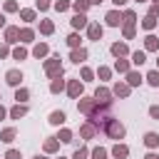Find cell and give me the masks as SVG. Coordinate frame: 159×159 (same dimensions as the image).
<instances>
[{
	"mask_svg": "<svg viewBox=\"0 0 159 159\" xmlns=\"http://www.w3.org/2000/svg\"><path fill=\"white\" fill-rule=\"evenodd\" d=\"M109 52H112V55L119 60V57H127V55H129V47H127L124 42H114V45L109 47Z\"/></svg>",
	"mask_w": 159,
	"mask_h": 159,
	"instance_id": "30bf717a",
	"label": "cell"
},
{
	"mask_svg": "<svg viewBox=\"0 0 159 159\" xmlns=\"http://www.w3.org/2000/svg\"><path fill=\"white\" fill-rule=\"evenodd\" d=\"M147 15H152V17H159V5H152V7H149V12H147Z\"/></svg>",
	"mask_w": 159,
	"mask_h": 159,
	"instance_id": "c3c4849f",
	"label": "cell"
},
{
	"mask_svg": "<svg viewBox=\"0 0 159 159\" xmlns=\"http://www.w3.org/2000/svg\"><path fill=\"white\" fill-rule=\"evenodd\" d=\"M20 17H22L25 22H35V17H37V12H35L32 7H22V10H20Z\"/></svg>",
	"mask_w": 159,
	"mask_h": 159,
	"instance_id": "d4e9b609",
	"label": "cell"
},
{
	"mask_svg": "<svg viewBox=\"0 0 159 159\" xmlns=\"http://www.w3.org/2000/svg\"><path fill=\"white\" fill-rule=\"evenodd\" d=\"M157 50H159V37L149 32V35L144 37V52H157Z\"/></svg>",
	"mask_w": 159,
	"mask_h": 159,
	"instance_id": "9c48e42d",
	"label": "cell"
},
{
	"mask_svg": "<svg viewBox=\"0 0 159 159\" xmlns=\"http://www.w3.org/2000/svg\"><path fill=\"white\" fill-rule=\"evenodd\" d=\"M147 82H149L152 87H159V70H152V72L147 75Z\"/></svg>",
	"mask_w": 159,
	"mask_h": 159,
	"instance_id": "d590c367",
	"label": "cell"
},
{
	"mask_svg": "<svg viewBox=\"0 0 159 159\" xmlns=\"http://www.w3.org/2000/svg\"><path fill=\"white\" fill-rule=\"evenodd\" d=\"M32 159H47V157H40V154H37V157H32Z\"/></svg>",
	"mask_w": 159,
	"mask_h": 159,
	"instance_id": "11a10c76",
	"label": "cell"
},
{
	"mask_svg": "<svg viewBox=\"0 0 159 159\" xmlns=\"http://www.w3.org/2000/svg\"><path fill=\"white\" fill-rule=\"evenodd\" d=\"M87 2H89V5H99L102 0H87Z\"/></svg>",
	"mask_w": 159,
	"mask_h": 159,
	"instance_id": "db71d44e",
	"label": "cell"
},
{
	"mask_svg": "<svg viewBox=\"0 0 159 159\" xmlns=\"http://www.w3.org/2000/svg\"><path fill=\"white\" fill-rule=\"evenodd\" d=\"M102 129H104V134H107L109 139H117V142L124 139V124H122L119 119H107Z\"/></svg>",
	"mask_w": 159,
	"mask_h": 159,
	"instance_id": "6da1fadb",
	"label": "cell"
},
{
	"mask_svg": "<svg viewBox=\"0 0 159 159\" xmlns=\"http://www.w3.org/2000/svg\"><path fill=\"white\" fill-rule=\"evenodd\" d=\"M104 20H107L109 27H119V25H122V12H119V10H109V12L104 15Z\"/></svg>",
	"mask_w": 159,
	"mask_h": 159,
	"instance_id": "52a82bcc",
	"label": "cell"
},
{
	"mask_svg": "<svg viewBox=\"0 0 159 159\" xmlns=\"http://www.w3.org/2000/svg\"><path fill=\"white\" fill-rule=\"evenodd\" d=\"M5 117H7V109H5L2 104H0V119H5Z\"/></svg>",
	"mask_w": 159,
	"mask_h": 159,
	"instance_id": "681fc988",
	"label": "cell"
},
{
	"mask_svg": "<svg viewBox=\"0 0 159 159\" xmlns=\"http://www.w3.org/2000/svg\"><path fill=\"white\" fill-rule=\"evenodd\" d=\"M149 117H152V119H159V107H157V104L149 107Z\"/></svg>",
	"mask_w": 159,
	"mask_h": 159,
	"instance_id": "bcb514c9",
	"label": "cell"
},
{
	"mask_svg": "<svg viewBox=\"0 0 159 159\" xmlns=\"http://www.w3.org/2000/svg\"><path fill=\"white\" fill-rule=\"evenodd\" d=\"M40 32L42 35H52L55 32V22L52 20H40Z\"/></svg>",
	"mask_w": 159,
	"mask_h": 159,
	"instance_id": "484cf974",
	"label": "cell"
},
{
	"mask_svg": "<svg viewBox=\"0 0 159 159\" xmlns=\"http://www.w3.org/2000/svg\"><path fill=\"white\" fill-rule=\"evenodd\" d=\"M152 2H154V5H159V0H152Z\"/></svg>",
	"mask_w": 159,
	"mask_h": 159,
	"instance_id": "9f6ffc18",
	"label": "cell"
},
{
	"mask_svg": "<svg viewBox=\"0 0 159 159\" xmlns=\"http://www.w3.org/2000/svg\"><path fill=\"white\" fill-rule=\"evenodd\" d=\"M89 157V149L87 147H80V149H75V154H72V159H87Z\"/></svg>",
	"mask_w": 159,
	"mask_h": 159,
	"instance_id": "f35d334b",
	"label": "cell"
},
{
	"mask_svg": "<svg viewBox=\"0 0 159 159\" xmlns=\"http://www.w3.org/2000/svg\"><path fill=\"white\" fill-rule=\"evenodd\" d=\"M15 137H17V132H15L12 127H7V129H2V132H0V142H5V144H12V142H15Z\"/></svg>",
	"mask_w": 159,
	"mask_h": 159,
	"instance_id": "d6986e66",
	"label": "cell"
},
{
	"mask_svg": "<svg viewBox=\"0 0 159 159\" xmlns=\"http://www.w3.org/2000/svg\"><path fill=\"white\" fill-rule=\"evenodd\" d=\"M122 32H124V40H132L134 37V27H124Z\"/></svg>",
	"mask_w": 159,
	"mask_h": 159,
	"instance_id": "7dc6e473",
	"label": "cell"
},
{
	"mask_svg": "<svg viewBox=\"0 0 159 159\" xmlns=\"http://www.w3.org/2000/svg\"><path fill=\"white\" fill-rule=\"evenodd\" d=\"M70 60H72L75 65L84 62V60H87V50H84V47H77V50H72V52H70Z\"/></svg>",
	"mask_w": 159,
	"mask_h": 159,
	"instance_id": "2e32d148",
	"label": "cell"
},
{
	"mask_svg": "<svg viewBox=\"0 0 159 159\" xmlns=\"http://www.w3.org/2000/svg\"><path fill=\"white\" fill-rule=\"evenodd\" d=\"M97 77H99V80H109V77H112V70L99 65V70H97Z\"/></svg>",
	"mask_w": 159,
	"mask_h": 159,
	"instance_id": "60d3db41",
	"label": "cell"
},
{
	"mask_svg": "<svg viewBox=\"0 0 159 159\" xmlns=\"http://www.w3.org/2000/svg\"><path fill=\"white\" fill-rule=\"evenodd\" d=\"M94 102L109 107V104H112V89H107V87H97V89H94Z\"/></svg>",
	"mask_w": 159,
	"mask_h": 159,
	"instance_id": "3957f363",
	"label": "cell"
},
{
	"mask_svg": "<svg viewBox=\"0 0 159 159\" xmlns=\"http://www.w3.org/2000/svg\"><path fill=\"white\" fill-rule=\"evenodd\" d=\"M80 42H82V37H80L77 32H70V35H67V45H70L72 50H77V47H80Z\"/></svg>",
	"mask_w": 159,
	"mask_h": 159,
	"instance_id": "4dcf8cb0",
	"label": "cell"
},
{
	"mask_svg": "<svg viewBox=\"0 0 159 159\" xmlns=\"http://www.w3.org/2000/svg\"><path fill=\"white\" fill-rule=\"evenodd\" d=\"M5 159H22V154H20L17 149H7V154H5Z\"/></svg>",
	"mask_w": 159,
	"mask_h": 159,
	"instance_id": "7bdbcfd3",
	"label": "cell"
},
{
	"mask_svg": "<svg viewBox=\"0 0 159 159\" xmlns=\"http://www.w3.org/2000/svg\"><path fill=\"white\" fill-rule=\"evenodd\" d=\"M144 159H159V154H154V152H149V154H147Z\"/></svg>",
	"mask_w": 159,
	"mask_h": 159,
	"instance_id": "f907efd6",
	"label": "cell"
},
{
	"mask_svg": "<svg viewBox=\"0 0 159 159\" xmlns=\"http://www.w3.org/2000/svg\"><path fill=\"white\" fill-rule=\"evenodd\" d=\"M0 27H5V15L0 12Z\"/></svg>",
	"mask_w": 159,
	"mask_h": 159,
	"instance_id": "f5cc1de1",
	"label": "cell"
},
{
	"mask_svg": "<svg viewBox=\"0 0 159 159\" xmlns=\"http://www.w3.org/2000/svg\"><path fill=\"white\" fill-rule=\"evenodd\" d=\"M144 144H147L149 149L159 147V134H157V132H147V134H144Z\"/></svg>",
	"mask_w": 159,
	"mask_h": 159,
	"instance_id": "7402d4cb",
	"label": "cell"
},
{
	"mask_svg": "<svg viewBox=\"0 0 159 159\" xmlns=\"http://www.w3.org/2000/svg\"><path fill=\"white\" fill-rule=\"evenodd\" d=\"M144 62H147V52H144V50L132 52V65H137V67H139V65H144Z\"/></svg>",
	"mask_w": 159,
	"mask_h": 159,
	"instance_id": "4316f807",
	"label": "cell"
},
{
	"mask_svg": "<svg viewBox=\"0 0 159 159\" xmlns=\"http://www.w3.org/2000/svg\"><path fill=\"white\" fill-rule=\"evenodd\" d=\"M137 2H144V0H137Z\"/></svg>",
	"mask_w": 159,
	"mask_h": 159,
	"instance_id": "91938a15",
	"label": "cell"
},
{
	"mask_svg": "<svg viewBox=\"0 0 159 159\" xmlns=\"http://www.w3.org/2000/svg\"><path fill=\"white\" fill-rule=\"evenodd\" d=\"M65 89H67V94H70L72 99H80V97H82V92H84V84H82L80 80H70Z\"/></svg>",
	"mask_w": 159,
	"mask_h": 159,
	"instance_id": "277c9868",
	"label": "cell"
},
{
	"mask_svg": "<svg viewBox=\"0 0 159 159\" xmlns=\"http://www.w3.org/2000/svg\"><path fill=\"white\" fill-rule=\"evenodd\" d=\"M65 87H67V84H65V80H62V77H57V80H52V84H50V92H52V94H57V92H62Z\"/></svg>",
	"mask_w": 159,
	"mask_h": 159,
	"instance_id": "83f0119b",
	"label": "cell"
},
{
	"mask_svg": "<svg viewBox=\"0 0 159 159\" xmlns=\"http://www.w3.org/2000/svg\"><path fill=\"white\" fill-rule=\"evenodd\" d=\"M80 134H82V137H84V139H92V137H94V134H97V127H94V124H92V122H84V124H82V127H80Z\"/></svg>",
	"mask_w": 159,
	"mask_h": 159,
	"instance_id": "e0dca14e",
	"label": "cell"
},
{
	"mask_svg": "<svg viewBox=\"0 0 159 159\" xmlns=\"http://www.w3.org/2000/svg\"><path fill=\"white\" fill-rule=\"evenodd\" d=\"M80 75H82V80H84V82H89V80L94 77V72H92L89 67H82V72H80Z\"/></svg>",
	"mask_w": 159,
	"mask_h": 159,
	"instance_id": "b9f144b4",
	"label": "cell"
},
{
	"mask_svg": "<svg viewBox=\"0 0 159 159\" xmlns=\"http://www.w3.org/2000/svg\"><path fill=\"white\" fill-rule=\"evenodd\" d=\"M70 7H72L70 0H57V2H55V10H57V12H65V10H70Z\"/></svg>",
	"mask_w": 159,
	"mask_h": 159,
	"instance_id": "74e56055",
	"label": "cell"
},
{
	"mask_svg": "<svg viewBox=\"0 0 159 159\" xmlns=\"http://www.w3.org/2000/svg\"><path fill=\"white\" fill-rule=\"evenodd\" d=\"M102 35H104V27H102L99 22H89V25H87V37H89V40L99 42V40H102Z\"/></svg>",
	"mask_w": 159,
	"mask_h": 159,
	"instance_id": "5b68a950",
	"label": "cell"
},
{
	"mask_svg": "<svg viewBox=\"0 0 159 159\" xmlns=\"http://www.w3.org/2000/svg\"><path fill=\"white\" fill-rule=\"evenodd\" d=\"M127 84H129V87H139V84H142V75L134 72V70H129V72H127Z\"/></svg>",
	"mask_w": 159,
	"mask_h": 159,
	"instance_id": "ffe728a7",
	"label": "cell"
},
{
	"mask_svg": "<svg viewBox=\"0 0 159 159\" xmlns=\"http://www.w3.org/2000/svg\"><path fill=\"white\" fill-rule=\"evenodd\" d=\"M134 22H137L134 10H124V12H122V25H124V27H134Z\"/></svg>",
	"mask_w": 159,
	"mask_h": 159,
	"instance_id": "ac0fdd59",
	"label": "cell"
},
{
	"mask_svg": "<svg viewBox=\"0 0 159 159\" xmlns=\"http://www.w3.org/2000/svg\"><path fill=\"white\" fill-rule=\"evenodd\" d=\"M2 10H5V12H17L20 7H17V2H15V0H5V5H2Z\"/></svg>",
	"mask_w": 159,
	"mask_h": 159,
	"instance_id": "ab89813d",
	"label": "cell"
},
{
	"mask_svg": "<svg viewBox=\"0 0 159 159\" xmlns=\"http://www.w3.org/2000/svg\"><path fill=\"white\" fill-rule=\"evenodd\" d=\"M7 114H10V119H20V117H25V114H27V107H25V104H15Z\"/></svg>",
	"mask_w": 159,
	"mask_h": 159,
	"instance_id": "44dd1931",
	"label": "cell"
},
{
	"mask_svg": "<svg viewBox=\"0 0 159 159\" xmlns=\"http://www.w3.org/2000/svg\"><path fill=\"white\" fill-rule=\"evenodd\" d=\"M129 92H132V87L127 82H114V87H112V94H117V97H129Z\"/></svg>",
	"mask_w": 159,
	"mask_h": 159,
	"instance_id": "8fae6325",
	"label": "cell"
},
{
	"mask_svg": "<svg viewBox=\"0 0 159 159\" xmlns=\"http://www.w3.org/2000/svg\"><path fill=\"white\" fill-rule=\"evenodd\" d=\"M65 119H67V114H65L62 109H55V112H50V117H47V122H50V124H55V127L65 124Z\"/></svg>",
	"mask_w": 159,
	"mask_h": 159,
	"instance_id": "7c38bea8",
	"label": "cell"
},
{
	"mask_svg": "<svg viewBox=\"0 0 159 159\" xmlns=\"http://www.w3.org/2000/svg\"><path fill=\"white\" fill-rule=\"evenodd\" d=\"M157 67H159V60H157Z\"/></svg>",
	"mask_w": 159,
	"mask_h": 159,
	"instance_id": "680465c9",
	"label": "cell"
},
{
	"mask_svg": "<svg viewBox=\"0 0 159 159\" xmlns=\"http://www.w3.org/2000/svg\"><path fill=\"white\" fill-rule=\"evenodd\" d=\"M57 159H67V157H57Z\"/></svg>",
	"mask_w": 159,
	"mask_h": 159,
	"instance_id": "6f0895ef",
	"label": "cell"
},
{
	"mask_svg": "<svg viewBox=\"0 0 159 159\" xmlns=\"http://www.w3.org/2000/svg\"><path fill=\"white\" fill-rule=\"evenodd\" d=\"M55 139H57V142H62V144H67V142H72V132H70V129H60Z\"/></svg>",
	"mask_w": 159,
	"mask_h": 159,
	"instance_id": "d6a6232c",
	"label": "cell"
},
{
	"mask_svg": "<svg viewBox=\"0 0 159 159\" xmlns=\"http://www.w3.org/2000/svg\"><path fill=\"white\" fill-rule=\"evenodd\" d=\"M112 2H114L117 7H119V5H127V0H112Z\"/></svg>",
	"mask_w": 159,
	"mask_h": 159,
	"instance_id": "816d5d0a",
	"label": "cell"
},
{
	"mask_svg": "<svg viewBox=\"0 0 159 159\" xmlns=\"http://www.w3.org/2000/svg\"><path fill=\"white\" fill-rule=\"evenodd\" d=\"M72 7H75V12H82V15H84V12L89 10V2H87V0H75Z\"/></svg>",
	"mask_w": 159,
	"mask_h": 159,
	"instance_id": "836d02e7",
	"label": "cell"
},
{
	"mask_svg": "<svg viewBox=\"0 0 159 159\" xmlns=\"http://www.w3.org/2000/svg\"><path fill=\"white\" fill-rule=\"evenodd\" d=\"M10 55H12V60H25L27 57V50L25 47H15V50H10Z\"/></svg>",
	"mask_w": 159,
	"mask_h": 159,
	"instance_id": "e575fe53",
	"label": "cell"
},
{
	"mask_svg": "<svg viewBox=\"0 0 159 159\" xmlns=\"http://www.w3.org/2000/svg\"><path fill=\"white\" fill-rule=\"evenodd\" d=\"M22 80H25V77H22L20 70H7V72H5V82H7L10 87H20Z\"/></svg>",
	"mask_w": 159,
	"mask_h": 159,
	"instance_id": "8992f818",
	"label": "cell"
},
{
	"mask_svg": "<svg viewBox=\"0 0 159 159\" xmlns=\"http://www.w3.org/2000/svg\"><path fill=\"white\" fill-rule=\"evenodd\" d=\"M70 25H72L75 30H82V27H87V25H89V20H87V15L75 12V15H72V20H70Z\"/></svg>",
	"mask_w": 159,
	"mask_h": 159,
	"instance_id": "ba28073f",
	"label": "cell"
},
{
	"mask_svg": "<svg viewBox=\"0 0 159 159\" xmlns=\"http://www.w3.org/2000/svg\"><path fill=\"white\" fill-rule=\"evenodd\" d=\"M17 40H20V27H12V25L5 27V42L12 45V42H17Z\"/></svg>",
	"mask_w": 159,
	"mask_h": 159,
	"instance_id": "4fadbf2b",
	"label": "cell"
},
{
	"mask_svg": "<svg viewBox=\"0 0 159 159\" xmlns=\"http://www.w3.org/2000/svg\"><path fill=\"white\" fill-rule=\"evenodd\" d=\"M32 55H35L37 60H42V57H47V55H50V47H47V42H37V45L32 47Z\"/></svg>",
	"mask_w": 159,
	"mask_h": 159,
	"instance_id": "9a60e30c",
	"label": "cell"
},
{
	"mask_svg": "<svg viewBox=\"0 0 159 159\" xmlns=\"http://www.w3.org/2000/svg\"><path fill=\"white\" fill-rule=\"evenodd\" d=\"M32 40H35V32L30 27H22L20 30V42H32Z\"/></svg>",
	"mask_w": 159,
	"mask_h": 159,
	"instance_id": "f546056e",
	"label": "cell"
},
{
	"mask_svg": "<svg viewBox=\"0 0 159 159\" xmlns=\"http://www.w3.org/2000/svg\"><path fill=\"white\" fill-rule=\"evenodd\" d=\"M114 70H117L119 75H127V72H129V60H124V57L114 60Z\"/></svg>",
	"mask_w": 159,
	"mask_h": 159,
	"instance_id": "cb8c5ba5",
	"label": "cell"
},
{
	"mask_svg": "<svg viewBox=\"0 0 159 159\" xmlns=\"http://www.w3.org/2000/svg\"><path fill=\"white\" fill-rule=\"evenodd\" d=\"M62 62H60V55H52L50 60H45V75L50 77V80H57V77H62Z\"/></svg>",
	"mask_w": 159,
	"mask_h": 159,
	"instance_id": "7a4b0ae2",
	"label": "cell"
},
{
	"mask_svg": "<svg viewBox=\"0 0 159 159\" xmlns=\"http://www.w3.org/2000/svg\"><path fill=\"white\" fill-rule=\"evenodd\" d=\"M142 27H144L147 32H152V30L157 27V17H152V15H147V17L142 20Z\"/></svg>",
	"mask_w": 159,
	"mask_h": 159,
	"instance_id": "f1b7e54d",
	"label": "cell"
},
{
	"mask_svg": "<svg viewBox=\"0 0 159 159\" xmlns=\"http://www.w3.org/2000/svg\"><path fill=\"white\" fill-rule=\"evenodd\" d=\"M89 157H92V159H107V149H104V147H97V149L89 152Z\"/></svg>",
	"mask_w": 159,
	"mask_h": 159,
	"instance_id": "8d00e7d4",
	"label": "cell"
},
{
	"mask_svg": "<svg viewBox=\"0 0 159 159\" xmlns=\"http://www.w3.org/2000/svg\"><path fill=\"white\" fill-rule=\"evenodd\" d=\"M112 157H117V159H127V157H129V147L117 142V144L112 147Z\"/></svg>",
	"mask_w": 159,
	"mask_h": 159,
	"instance_id": "5bb4252c",
	"label": "cell"
},
{
	"mask_svg": "<svg viewBox=\"0 0 159 159\" xmlns=\"http://www.w3.org/2000/svg\"><path fill=\"white\" fill-rule=\"evenodd\" d=\"M42 149H45L47 154H52V152H57V149H60V142H57L55 137H47V139H45V144H42Z\"/></svg>",
	"mask_w": 159,
	"mask_h": 159,
	"instance_id": "603a6c76",
	"label": "cell"
},
{
	"mask_svg": "<svg viewBox=\"0 0 159 159\" xmlns=\"http://www.w3.org/2000/svg\"><path fill=\"white\" fill-rule=\"evenodd\" d=\"M27 97H30V92H27L25 87H17V89H15V99H17V104H25Z\"/></svg>",
	"mask_w": 159,
	"mask_h": 159,
	"instance_id": "1f68e13d",
	"label": "cell"
},
{
	"mask_svg": "<svg viewBox=\"0 0 159 159\" xmlns=\"http://www.w3.org/2000/svg\"><path fill=\"white\" fill-rule=\"evenodd\" d=\"M50 5H52L50 0H37V10H40V12H45V10L50 7Z\"/></svg>",
	"mask_w": 159,
	"mask_h": 159,
	"instance_id": "f6af8a7d",
	"label": "cell"
},
{
	"mask_svg": "<svg viewBox=\"0 0 159 159\" xmlns=\"http://www.w3.org/2000/svg\"><path fill=\"white\" fill-rule=\"evenodd\" d=\"M7 55H10V45H7V42H2V45H0V60H5Z\"/></svg>",
	"mask_w": 159,
	"mask_h": 159,
	"instance_id": "ee69618b",
	"label": "cell"
}]
</instances>
